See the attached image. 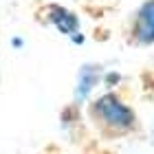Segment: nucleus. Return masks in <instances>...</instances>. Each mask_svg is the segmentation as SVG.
Wrapping results in <instances>:
<instances>
[{
	"instance_id": "2",
	"label": "nucleus",
	"mask_w": 154,
	"mask_h": 154,
	"mask_svg": "<svg viewBox=\"0 0 154 154\" xmlns=\"http://www.w3.org/2000/svg\"><path fill=\"white\" fill-rule=\"evenodd\" d=\"M134 35L139 42L150 44L154 42V0H148L137 13V29Z\"/></svg>"
},
{
	"instance_id": "4",
	"label": "nucleus",
	"mask_w": 154,
	"mask_h": 154,
	"mask_svg": "<svg viewBox=\"0 0 154 154\" xmlns=\"http://www.w3.org/2000/svg\"><path fill=\"white\" fill-rule=\"evenodd\" d=\"M97 82V75H88L86 71L82 73V84H79V90H77V97H86L88 90L93 88V84Z\"/></svg>"
},
{
	"instance_id": "3",
	"label": "nucleus",
	"mask_w": 154,
	"mask_h": 154,
	"mask_svg": "<svg viewBox=\"0 0 154 154\" xmlns=\"http://www.w3.org/2000/svg\"><path fill=\"white\" fill-rule=\"evenodd\" d=\"M48 13H51V22L57 26L62 33H73V31L77 29L75 16H71L66 9H62V7H51V9H48Z\"/></svg>"
},
{
	"instance_id": "1",
	"label": "nucleus",
	"mask_w": 154,
	"mask_h": 154,
	"mask_svg": "<svg viewBox=\"0 0 154 154\" xmlns=\"http://www.w3.org/2000/svg\"><path fill=\"white\" fill-rule=\"evenodd\" d=\"M97 115L101 117L103 123L112 125V128H130L134 123V115L125 106L123 101H119L115 95H103L99 101L95 103Z\"/></svg>"
}]
</instances>
